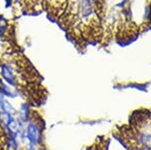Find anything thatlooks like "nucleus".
I'll return each mask as SVG.
<instances>
[{"label": "nucleus", "mask_w": 151, "mask_h": 150, "mask_svg": "<svg viewBox=\"0 0 151 150\" xmlns=\"http://www.w3.org/2000/svg\"><path fill=\"white\" fill-rule=\"evenodd\" d=\"M33 116H35L33 115V110H32V108H31L30 104L27 102H23L19 105L16 117H17L24 125H25Z\"/></svg>", "instance_id": "nucleus-5"}, {"label": "nucleus", "mask_w": 151, "mask_h": 150, "mask_svg": "<svg viewBox=\"0 0 151 150\" xmlns=\"http://www.w3.org/2000/svg\"><path fill=\"white\" fill-rule=\"evenodd\" d=\"M2 132L6 136L19 139L24 132V124L16 116H10L8 120L1 126Z\"/></svg>", "instance_id": "nucleus-4"}, {"label": "nucleus", "mask_w": 151, "mask_h": 150, "mask_svg": "<svg viewBox=\"0 0 151 150\" xmlns=\"http://www.w3.org/2000/svg\"><path fill=\"white\" fill-rule=\"evenodd\" d=\"M2 150H22L21 144L17 138H13L10 136L3 135L0 140Z\"/></svg>", "instance_id": "nucleus-7"}, {"label": "nucleus", "mask_w": 151, "mask_h": 150, "mask_svg": "<svg viewBox=\"0 0 151 150\" xmlns=\"http://www.w3.org/2000/svg\"><path fill=\"white\" fill-rule=\"evenodd\" d=\"M0 95L4 97L5 99H8V100L16 99L21 95L20 89L12 87L10 85L4 83L3 81L0 80Z\"/></svg>", "instance_id": "nucleus-6"}, {"label": "nucleus", "mask_w": 151, "mask_h": 150, "mask_svg": "<svg viewBox=\"0 0 151 150\" xmlns=\"http://www.w3.org/2000/svg\"><path fill=\"white\" fill-rule=\"evenodd\" d=\"M0 80L4 83L15 88H20L21 80L20 72L9 62H0Z\"/></svg>", "instance_id": "nucleus-3"}, {"label": "nucleus", "mask_w": 151, "mask_h": 150, "mask_svg": "<svg viewBox=\"0 0 151 150\" xmlns=\"http://www.w3.org/2000/svg\"><path fill=\"white\" fill-rule=\"evenodd\" d=\"M3 132H2V129H1V127H0V140H1V138H2V136H3Z\"/></svg>", "instance_id": "nucleus-9"}, {"label": "nucleus", "mask_w": 151, "mask_h": 150, "mask_svg": "<svg viewBox=\"0 0 151 150\" xmlns=\"http://www.w3.org/2000/svg\"><path fill=\"white\" fill-rule=\"evenodd\" d=\"M129 136L133 139L132 146L144 150H151V114L141 112L133 118L132 128Z\"/></svg>", "instance_id": "nucleus-1"}, {"label": "nucleus", "mask_w": 151, "mask_h": 150, "mask_svg": "<svg viewBox=\"0 0 151 150\" xmlns=\"http://www.w3.org/2000/svg\"><path fill=\"white\" fill-rule=\"evenodd\" d=\"M24 136L36 147L43 145V126L40 117L33 116L24 125Z\"/></svg>", "instance_id": "nucleus-2"}, {"label": "nucleus", "mask_w": 151, "mask_h": 150, "mask_svg": "<svg viewBox=\"0 0 151 150\" xmlns=\"http://www.w3.org/2000/svg\"><path fill=\"white\" fill-rule=\"evenodd\" d=\"M22 150H23V149H22Z\"/></svg>", "instance_id": "nucleus-10"}, {"label": "nucleus", "mask_w": 151, "mask_h": 150, "mask_svg": "<svg viewBox=\"0 0 151 150\" xmlns=\"http://www.w3.org/2000/svg\"><path fill=\"white\" fill-rule=\"evenodd\" d=\"M35 150H47V147H45V146H43V145H41V146L36 147V149H35Z\"/></svg>", "instance_id": "nucleus-8"}]
</instances>
